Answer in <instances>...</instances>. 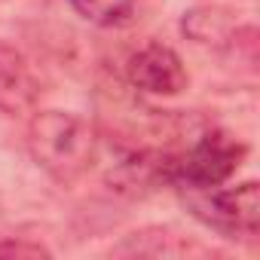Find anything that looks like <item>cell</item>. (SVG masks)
Masks as SVG:
<instances>
[{
	"instance_id": "obj_9",
	"label": "cell",
	"mask_w": 260,
	"mask_h": 260,
	"mask_svg": "<svg viewBox=\"0 0 260 260\" xmlns=\"http://www.w3.org/2000/svg\"><path fill=\"white\" fill-rule=\"evenodd\" d=\"M0 257H49V248L25 239H0Z\"/></svg>"
},
{
	"instance_id": "obj_5",
	"label": "cell",
	"mask_w": 260,
	"mask_h": 260,
	"mask_svg": "<svg viewBox=\"0 0 260 260\" xmlns=\"http://www.w3.org/2000/svg\"><path fill=\"white\" fill-rule=\"evenodd\" d=\"M172 169H175V156L159 153V150H141V153L125 156L110 175V181L119 193L138 196V193L156 190L159 184H172Z\"/></svg>"
},
{
	"instance_id": "obj_2",
	"label": "cell",
	"mask_w": 260,
	"mask_h": 260,
	"mask_svg": "<svg viewBox=\"0 0 260 260\" xmlns=\"http://www.w3.org/2000/svg\"><path fill=\"white\" fill-rule=\"evenodd\" d=\"M190 199L193 214L223 233L226 239H254L260 230V187L257 181H245L239 187H211V190H193Z\"/></svg>"
},
{
	"instance_id": "obj_4",
	"label": "cell",
	"mask_w": 260,
	"mask_h": 260,
	"mask_svg": "<svg viewBox=\"0 0 260 260\" xmlns=\"http://www.w3.org/2000/svg\"><path fill=\"white\" fill-rule=\"evenodd\" d=\"M128 80L150 95H178L187 89V68L172 46L147 43L128 58Z\"/></svg>"
},
{
	"instance_id": "obj_6",
	"label": "cell",
	"mask_w": 260,
	"mask_h": 260,
	"mask_svg": "<svg viewBox=\"0 0 260 260\" xmlns=\"http://www.w3.org/2000/svg\"><path fill=\"white\" fill-rule=\"evenodd\" d=\"M34 98V77L25 55L0 40V110H19Z\"/></svg>"
},
{
	"instance_id": "obj_8",
	"label": "cell",
	"mask_w": 260,
	"mask_h": 260,
	"mask_svg": "<svg viewBox=\"0 0 260 260\" xmlns=\"http://www.w3.org/2000/svg\"><path fill=\"white\" fill-rule=\"evenodd\" d=\"M71 7L95 28H122L135 16V0H71Z\"/></svg>"
},
{
	"instance_id": "obj_3",
	"label": "cell",
	"mask_w": 260,
	"mask_h": 260,
	"mask_svg": "<svg viewBox=\"0 0 260 260\" xmlns=\"http://www.w3.org/2000/svg\"><path fill=\"white\" fill-rule=\"evenodd\" d=\"M245 144L226 132H205L184 156H175L172 184L187 190H211L226 184L242 166Z\"/></svg>"
},
{
	"instance_id": "obj_7",
	"label": "cell",
	"mask_w": 260,
	"mask_h": 260,
	"mask_svg": "<svg viewBox=\"0 0 260 260\" xmlns=\"http://www.w3.org/2000/svg\"><path fill=\"white\" fill-rule=\"evenodd\" d=\"M181 31L190 37V40H196V43H202V46H217V43H226V40H233V19H230V13L226 10H217V7H196V10H190L187 16H184V22H181Z\"/></svg>"
},
{
	"instance_id": "obj_1",
	"label": "cell",
	"mask_w": 260,
	"mask_h": 260,
	"mask_svg": "<svg viewBox=\"0 0 260 260\" xmlns=\"http://www.w3.org/2000/svg\"><path fill=\"white\" fill-rule=\"evenodd\" d=\"M95 128L68 110H40L28 125V150L55 181H77L95 159Z\"/></svg>"
}]
</instances>
